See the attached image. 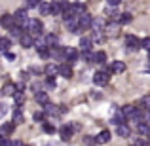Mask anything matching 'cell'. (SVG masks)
Returning <instances> with one entry per match:
<instances>
[{
  "instance_id": "cell-22",
  "label": "cell",
  "mask_w": 150,
  "mask_h": 146,
  "mask_svg": "<svg viewBox=\"0 0 150 146\" xmlns=\"http://www.w3.org/2000/svg\"><path fill=\"white\" fill-rule=\"evenodd\" d=\"M11 121H13L15 125H17V123H23V121H25V116H23L21 108H15V110H13V120H11Z\"/></svg>"
},
{
  "instance_id": "cell-24",
  "label": "cell",
  "mask_w": 150,
  "mask_h": 146,
  "mask_svg": "<svg viewBox=\"0 0 150 146\" xmlns=\"http://www.w3.org/2000/svg\"><path fill=\"white\" fill-rule=\"evenodd\" d=\"M38 8H40L42 15H51V2H44V0H42V4Z\"/></svg>"
},
{
  "instance_id": "cell-31",
  "label": "cell",
  "mask_w": 150,
  "mask_h": 146,
  "mask_svg": "<svg viewBox=\"0 0 150 146\" xmlns=\"http://www.w3.org/2000/svg\"><path fill=\"white\" fill-rule=\"evenodd\" d=\"M95 63H99V65H105L106 63V53L105 51H97L95 53Z\"/></svg>"
},
{
  "instance_id": "cell-19",
  "label": "cell",
  "mask_w": 150,
  "mask_h": 146,
  "mask_svg": "<svg viewBox=\"0 0 150 146\" xmlns=\"http://www.w3.org/2000/svg\"><path fill=\"white\" fill-rule=\"evenodd\" d=\"M133 21V15L129 13V11H125V13H120V17H118V25H127V23Z\"/></svg>"
},
{
  "instance_id": "cell-13",
  "label": "cell",
  "mask_w": 150,
  "mask_h": 146,
  "mask_svg": "<svg viewBox=\"0 0 150 146\" xmlns=\"http://www.w3.org/2000/svg\"><path fill=\"white\" fill-rule=\"evenodd\" d=\"M59 74L63 78H72V66L67 63V65H59Z\"/></svg>"
},
{
  "instance_id": "cell-2",
  "label": "cell",
  "mask_w": 150,
  "mask_h": 146,
  "mask_svg": "<svg viewBox=\"0 0 150 146\" xmlns=\"http://www.w3.org/2000/svg\"><path fill=\"white\" fill-rule=\"evenodd\" d=\"M110 74H112V70H110V68L97 70V72L93 74V84H97V85H106V84L110 82Z\"/></svg>"
},
{
  "instance_id": "cell-43",
  "label": "cell",
  "mask_w": 150,
  "mask_h": 146,
  "mask_svg": "<svg viewBox=\"0 0 150 146\" xmlns=\"http://www.w3.org/2000/svg\"><path fill=\"white\" fill-rule=\"evenodd\" d=\"M106 2H108V4H110V6H116V4H120V2H122V0H106Z\"/></svg>"
},
{
  "instance_id": "cell-23",
  "label": "cell",
  "mask_w": 150,
  "mask_h": 146,
  "mask_svg": "<svg viewBox=\"0 0 150 146\" xmlns=\"http://www.w3.org/2000/svg\"><path fill=\"white\" fill-rule=\"evenodd\" d=\"M13 102H15V108H21L23 102H25V95H23V91H17L13 95Z\"/></svg>"
},
{
  "instance_id": "cell-41",
  "label": "cell",
  "mask_w": 150,
  "mask_h": 146,
  "mask_svg": "<svg viewBox=\"0 0 150 146\" xmlns=\"http://www.w3.org/2000/svg\"><path fill=\"white\" fill-rule=\"evenodd\" d=\"M34 120H36V121L44 120V114H42V112H36V114H34Z\"/></svg>"
},
{
  "instance_id": "cell-10",
  "label": "cell",
  "mask_w": 150,
  "mask_h": 146,
  "mask_svg": "<svg viewBox=\"0 0 150 146\" xmlns=\"http://www.w3.org/2000/svg\"><path fill=\"white\" fill-rule=\"evenodd\" d=\"M13 17H15V23H17V25H25V23L29 21V19H27V10H25V8L17 10L13 13Z\"/></svg>"
},
{
  "instance_id": "cell-45",
  "label": "cell",
  "mask_w": 150,
  "mask_h": 146,
  "mask_svg": "<svg viewBox=\"0 0 150 146\" xmlns=\"http://www.w3.org/2000/svg\"><path fill=\"white\" fill-rule=\"evenodd\" d=\"M146 137H148V140H150V131H148V135H146Z\"/></svg>"
},
{
  "instance_id": "cell-1",
  "label": "cell",
  "mask_w": 150,
  "mask_h": 146,
  "mask_svg": "<svg viewBox=\"0 0 150 146\" xmlns=\"http://www.w3.org/2000/svg\"><path fill=\"white\" fill-rule=\"evenodd\" d=\"M23 27L27 29V32H29L33 38L42 36V30H44V27H42V21H38V19H29V21H27Z\"/></svg>"
},
{
  "instance_id": "cell-17",
  "label": "cell",
  "mask_w": 150,
  "mask_h": 146,
  "mask_svg": "<svg viewBox=\"0 0 150 146\" xmlns=\"http://www.w3.org/2000/svg\"><path fill=\"white\" fill-rule=\"evenodd\" d=\"M150 131V125L146 123V121H141V123H137V133H139L141 137H146Z\"/></svg>"
},
{
  "instance_id": "cell-5",
  "label": "cell",
  "mask_w": 150,
  "mask_h": 146,
  "mask_svg": "<svg viewBox=\"0 0 150 146\" xmlns=\"http://www.w3.org/2000/svg\"><path fill=\"white\" fill-rule=\"evenodd\" d=\"M125 46H127L129 49H139V48H143V40H139V38L133 36V34H127V36H125Z\"/></svg>"
},
{
  "instance_id": "cell-18",
  "label": "cell",
  "mask_w": 150,
  "mask_h": 146,
  "mask_svg": "<svg viewBox=\"0 0 150 146\" xmlns=\"http://www.w3.org/2000/svg\"><path fill=\"white\" fill-rule=\"evenodd\" d=\"M34 99H36V102H40L42 106H46L50 102V99H48V93L46 91H38L36 95H34Z\"/></svg>"
},
{
  "instance_id": "cell-28",
  "label": "cell",
  "mask_w": 150,
  "mask_h": 146,
  "mask_svg": "<svg viewBox=\"0 0 150 146\" xmlns=\"http://www.w3.org/2000/svg\"><path fill=\"white\" fill-rule=\"evenodd\" d=\"M135 110H137V108H135L133 104H125V106H122V112L125 114V118H127V120L133 116V112H135Z\"/></svg>"
},
{
  "instance_id": "cell-15",
  "label": "cell",
  "mask_w": 150,
  "mask_h": 146,
  "mask_svg": "<svg viewBox=\"0 0 150 146\" xmlns=\"http://www.w3.org/2000/svg\"><path fill=\"white\" fill-rule=\"evenodd\" d=\"M44 74H46L48 78H55V76L59 74V66H55V65H46Z\"/></svg>"
},
{
  "instance_id": "cell-25",
  "label": "cell",
  "mask_w": 150,
  "mask_h": 146,
  "mask_svg": "<svg viewBox=\"0 0 150 146\" xmlns=\"http://www.w3.org/2000/svg\"><path fill=\"white\" fill-rule=\"evenodd\" d=\"M139 108L143 110V112H146V110H150V95H144L143 99H141V102H139Z\"/></svg>"
},
{
  "instance_id": "cell-11",
  "label": "cell",
  "mask_w": 150,
  "mask_h": 146,
  "mask_svg": "<svg viewBox=\"0 0 150 146\" xmlns=\"http://www.w3.org/2000/svg\"><path fill=\"white\" fill-rule=\"evenodd\" d=\"M91 25H93V17L91 15H82L80 17V29L82 30H88V29H91Z\"/></svg>"
},
{
  "instance_id": "cell-44",
  "label": "cell",
  "mask_w": 150,
  "mask_h": 146,
  "mask_svg": "<svg viewBox=\"0 0 150 146\" xmlns=\"http://www.w3.org/2000/svg\"><path fill=\"white\" fill-rule=\"evenodd\" d=\"M4 112H6V110H4V108H0V116H4Z\"/></svg>"
},
{
  "instance_id": "cell-27",
  "label": "cell",
  "mask_w": 150,
  "mask_h": 146,
  "mask_svg": "<svg viewBox=\"0 0 150 146\" xmlns=\"http://www.w3.org/2000/svg\"><path fill=\"white\" fill-rule=\"evenodd\" d=\"M10 46H11V42L8 40V38H0V51H2L4 55L10 51Z\"/></svg>"
},
{
  "instance_id": "cell-6",
  "label": "cell",
  "mask_w": 150,
  "mask_h": 146,
  "mask_svg": "<svg viewBox=\"0 0 150 146\" xmlns=\"http://www.w3.org/2000/svg\"><path fill=\"white\" fill-rule=\"evenodd\" d=\"M0 25H2V27H6L8 30H10L11 27H15L17 23H15L13 13H6V15H2V17H0Z\"/></svg>"
},
{
  "instance_id": "cell-38",
  "label": "cell",
  "mask_w": 150,
  "mask_h": 146,
  "mask_svg": "<svg viewBox=\"0 0 150 146\" xmlns=\"http://www.w3.org/2000/svg\"><path fill=\"white\" fill-rule=\"evenodd\" d=\"M42 129H44L46 133H53V131H55V127H53L51 123H44V125H42Z\"/></svg>"
},
{
  "instance_id": "cell-14",
  "label": "cell",
  "mask_w": 150,
  "mask_h": 146,
  "mask_svg": "<svg viewBox=\"0 0 150 146\" xmlns=\"http://www.w3.org/2000/svg\"><path fill=\"white\" fill-rule=\"evenodd\" d=\"M110 70L116 74H122L125 70V63L124 61H112V65H110Z\"/></svg>"
},
{
  "instance_id": "cell-46",
  "label": "cell",
  "mask_w": 150,
  "mask_h": 146,
  "mask_svg": "<svg viewBox=\"0 0 150 146\" xmlns=\"http://www.w3.org/2000/svg\"><path fill=\"white\" fill-rule=\"evenodd\" d=\"M148 61H150V51H148Z\"/></svg>"
},
{
  "instance_id": "cell-26",
  "label": "cell",
  "mask_w": 150,
  "mask_h": 146,
  "mask_svg": "<svg viewBox=\"0 0 150 146\" xmlns=\"http://www.w3.org/2000/svg\"><path fill=\"white\" fill-rule=\"evenodd\" d=\"M51 15H63V8H61V2H51Z\"/></svg>"
},
{
  "instance_id": "cell-3",
  "label": "cell",
  "mask_w": 150,
  "mask_h": 146,
  "mask_svg": "<svg viewBox=\"0 0 150 146\" xmlns=\"http://www.w3.org/2000/svg\"><path fill=\"white\" fill-rule=\"evenodd\" d=\"M106 27H108V23H106L105 17H95L91 25V32H105Z\"/></svg>"
},
{
  "instance_id": "cell-33",
  "label": "cell",
  "mask_w": 150,
  "mask_h": 146,
  "mask_svg": "<svg viewBox=\"0 0 150 146\" xmlns=\"http://www.w3.org/2000/svg\"><path fill=\"white\" fill-rule=\"evenodd\" d=\"M82 57H84V61H88V63H95V53H91V51H84Z\"/></svg>"
},
{
  "instance_id": "cell-9",
  "label": "cell",
  "mask_w": 150,
  "mask_h": 146,
  "mask_svg": "<svg viewBox=\"0 0 150 146\" xmlns=\"http://www.w3.org/2000/svg\"><path fill=\"white\" fill-rule=\"evenodd\" d=\"M44 40H46V46H48V48H59V36L57 34L50 32V34L44 36Z\"/></svg>"
},
{
  "instance_id": "cell-21",
  "label": "cell",
  "mask_w": 150,
  "mask_h": 146,
  "mask_svg": "<svg viewBox=\"0 0 150 146\" xmlns=\"http://www.w3.org/2000/svg\"><path fill=\"white\" fill-rule=\"evenodd\" d=\"M91 36H82L80 38V48L84 49V51H89V48H91Z\"/></svg>"
},
{
  "instance_id": "cell-29",
  "label": "cell",
  "mask_w": 150,
  "mask_h": 146,
  "mask_svg": "<svg viewBox=\"0 0 150 146\" xmlns=\"http://www.w3.org/2000/svg\"><path fill=\"white\" fill-rule=\"evenodd\" d=\"M10 34H11V36H15V38H21L25 32H23V29L19 25H15V27H11V29H10Z\"/></svg>"
},
{
  "instance_id": "cell-37",
  "label": "cell",
  "mask_w": 150,
  "mask_h": 146,
  "mask_svg": "<svg viewBox=\"0 0 150 146\" xmlns=\"http://www.w3.org/2000/svg\"><path fill=\"white\" fill-rule=\"evenodd\" d=\"M42 4V0H27V6L29 8H38Z\"/></svg>"
},
{
  "instance_id": "cell-36",
  "label": "cell",
  "mask_w": 150,
  "mask_h": 146,
  "mask_svg": "<svg viewBox=\"0 0 150 146\" xmlns=\"http://www.w3.org/2000/svg\"><path fill=\"white\" fill-rule=\"evenodd\" d=\"M0 146H13V142L8 137H0Z\"/></svg>"
},
{
  "instance_id": "cell-39",
  "label": "cell",
  "mask_w": 150,
  "mask_h": 146,
  "mask_svg": "<svg viewBox=\"0 0 150 146\" xmlns=\"http://www.w3.org/2000/svg\"><path fill=\"white\" fill-rule=\"evenodd\" d=\"M143 48L150 51V38H143Z\"/></svg>"
},
{
  "instance_id": "cell-40",
  "label": "cell",
  "mask_w": 150,
  "mask_h": 146,
  "mask_svg": "<svg viewBox=\"0 0 150 146\" xmlns=\"http://www.w3.org/2000/svg\"><path fill=\"white\" fill-rule=\"evenodd\" d=\"M6 59H8V61H15L17 57H15V53H11V51H8V53H6Z\"/></svg>"
},
{
  "instance_id": "cell-7",
  "label": "cell",
  "mask_w": 150,
  "mask_h": 146,
  "mask_svg": "<svg viewBox=\"0 0 150 146\" xmlns=\"http://www.w3.org/2000/svg\"><path fill=\"white\" fill-rule=\"evenodd\" d=\"M72 133H74V127H72V123H69V125H63V127L59 129V135H61V139H63V140H70V139H72Z\"/></svg>"
},
{
  "instance_id": "cell-4",
  "label": "cell",
  "mask_w": 150,
  "mask_h": 146,
  "mask_svg": "<svg viewBox=\"0 0 150 146\" xmlns=\"http://www.w3.org/2000/svg\"><path fill=\"white\" fill-rule=\"evenodd\" d=\"M44 112L50 114V116H59V114H65L67 108H65V106H57V104H51V102H48V104L44 106Z\"/></svg>"
},
{
  "instance_id": "cell-20",
  "label": "cell",
  "mask_w": 150,
  "mask_h": 146,
  "mask_svg": "<svg viewBox=\"0 0 150 146\" xmlns=\"http://www.w3.org/2000/svg\"><path fill=\"white\" fill-rule=\"evenodd\" d=\"M108 140H110V131H106V129L97 135V144H106Z\"/></svg>"
},
{
  "instance_id": "cell-34",
  "label": "cell",
  "mask_w": 150,
  "mask_h": 146,
  "mask_svg": "<svg viewBox=\"0 0 150 146\" xmlns=\"http://www.w3.org/2000/svg\"><path fill=\"white\" fill-rule=\"evenodd\" d=\"M84 144L86 146H95L97 144V137H84Z\"/></svg>"
},
{
  "instance_id": "cell-12",
  "label": "cell",
  "mask_w": 150,
  "mask_h": 146,
  "mask_svg": "<svg viewBox=\"0 0 150 146\" xmlns=\"http://www.w3.org/2000/svg\"><path fill=\"white\" fill-rule=\"evenodd\" d=\"M2 93H4V95H8V97H13L15 93H17V85L11 84V82H8V84H4Z\"/></svg>"
},
{
  "instance_id": "cell-42",
  "label": "cell",
  "mask_w": 150,
  "mask_h": 146,
  "mask_svg": "<svg viewBox=\"0 0 150 146\" xmlns=\"http://www.w3.org/2000/svg\"><path fill=\"white\" fill-rule=\"evenodd\" d=\"M48 87H55V80L53 78H48Z\"/></svg>"
},
{
  "instance_id": "cell-8",
  "label": "cell",
  "mask_w": 150,
  "mask_h": 146,
  "mask_svg": "<svg viewBox=\"0 0 150 146\" xmlns=\"http://www.w3.org/2000/svg\"><path fill=\"white\" fill-rule=\"evenodd\" d=\"M19 44H21L23 48H33V46H36V38H33L29 32H25L21 38H19Z\"/></svg>"
},
{
  "instance_id": "cell-32",
  "label": "cell",
  "mask_w": 150,
  "mask_h": 146,
  "mask_svg": "<svg viewBox=\"0 0 150 146\" xmlns=\"http://www.w3.org/2000/svg\"><path fill=\"white\" fill-rule=\"evenodd\" d=\"M13 129H15V123H13V121H8V123L2 125V133H6V135H10Z\"/></svg>"
},
{
  "instance_id": "cell-30",
  "label": "cell",
  "mask_w": 150,
  "mask_h": 146,
  "mask_svg": "<svg viewBox=\"0 0 150 146\" xmlns=\"http://www.w3.org/2000/svg\"><path fill=\"white\" fill-rule=\"evenodd\" d=\"M106 34L105 32H91V42H95V44H99V42L105 40Z\"/></svg>"
},
{
  "instance_id": "cell-16",
  "label": "cell",
  "mask_w": 150,
  "mask_h": 146,
  "mask_svg": "<svg viewBox=\"0 0 150 146\" xmlns=\"http://www.w3.org/2000/svg\"><path fill=\"white\" fill-rule=\"evenodd\" d=\"M116 133H118V137H122V139H127V137L129 135H131V131H129V127H127V125H118V127H116Z\"/></svg>"
},
{
  "instance_id": "cell-35",
  "label": "cell",
  "mask_w": 150,
  "mask_h": 146,
  "mask_svg": "<svg viewBox=\"0 0 150 146\" xmlns=\"http://www.w3.org/2000/svg\"><path fill=\"white\" fill-rule=\"evenodd\" d=\"M133 146H150V144H148L146 139H143V137H137V139H135V144H133Z\"/></svg>"
}]
</instances>
